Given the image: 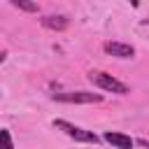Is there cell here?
Here are the masks:
<instances>
[{"label":"cell","instance_id":"6da1fadb","mask_svg":"<svg viewBox=\"0 0 149 149\" xmlns=\"http://www.w3.org/2000/svg\"><path fill=\"white\" fill-rule=\"evenodd\" d=\"M88 79H91L95 86H100L102 91H112V93H119V95H126V93H128V86H126L123 81L114 79V77L107 74V72H91Z\"/></svg>","mask_w":149,"mask_h":149},{"label":"cell","instance_id":"7a4b0ae2","mask_svg":"<svg viewBox=\"0 0 149 149\" xmlns=\"http://www.w3.org/2000/svg\"><path fill=\"white\" fill-rule=\"evenodd\" d=\"M54 126L56 128H61V130H65L72 140H77V142H98V135L95 133H91V130H84V128H77V126H72V123H68V121H63V119H56L54 121Z\"/></svg>","mask_w":149,"mask_h":149},{"label":"cell","instance_id":"3957f363","mask_svg":"<svg viewBox=\"0 0 149 149\" xmlns=\"http://www.w3.org/2000/svg\"><path fill=\"white\" fill-rule=\"evenodd\" d=\"M54 100L58 102H100V93H88V91H65V93H54Z\"/></svg>","mask_w":149,"mask_h":149},{"label":"cell","instance_id":"277c9868","mask_svg":"<svg viewBox=\"0 0 149 149\" xmlns=\"http://www.w3.org/2000/svg\"><path fill=\"white\" fill-rule=\"evenodd\" d=\"M105 51L109 56H116V58H130V56H135V49L130 44H123V42H107Z\"/></svg>","mask_w":149,"mask_h":149},{"label":"cell","instance_id":"5b68a950","mask_svg":"<svg viewBox=\"0 0 149 149\" xmlns=\"http://www.w3.org/2000/svg\"><path fill=\"white\" fill-rule=\"evenodd\" d=\"M105 140L112 144V147H116V149H133V140L128 137V135H123V133H105Z\"/></svg>","mask_w":149,"mask_h":149},{"label":"cell","instance_id":"8992f818","mask_svg":"<svg viewBox=\"0 0 149 149\" xmlns=\"http://www.w3.org/2000/svg\"><path fill=\"white\" fill-rule=\"evenodd\" d=\"M42 26L49 28V30H65V28L70 26V21H68V16H61V14L54 16V14H51V16H44V19H42Z\"/></svg>","mask_w":149,"mask_h":149},{"label":"cell","instance_id":"52a82bcc","mask_svg":"<svg viewBox=\"0 0 149 149\" xmlns=\"http://www.w3.org/2000/svg\"><path fill=\"white\" fill-rule=\"evenodd\" d=\"M12 5H14V7H19V9H23V12H37V5H35V2H26V0H12Z\"/></svg>","mask_w":149,"mask_h":149},{"label":"cell","instance_id":"ba28073f","mask_svg":"<svg viewBox=\"0 0 149 149\" xmlns=\"http://www.w3.org/2000/svg\"><path fill=\"white\" fill-rule=\"evenodd\" d=\"M0 135H2V142H5V147H2V149H14V147H12V137H9V130H2Z\"/></svg>","mask_w":149,"mask_h":149},{"label":"cell","instance_id":"9c48e42d","mask_svg":"<svg viewBox=\"0 0 149 149\" xmlns=\"http://www.w3.org/2000/svg\"><path fill=\"white\" fill-rule=\"evenodd\" d=\"M137 144H140V147H144V149H149V142H147V140H137Z\"/></svg>","mask_w":149,"mask_h":149}]
</instances>
